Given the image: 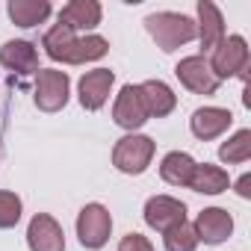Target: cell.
<instances>
[{"mask_svg": "<svg viewBox=\"0 0 251 251\" xmlns=\"http://www.w3.org/2000/svg\"><path fill=\"white\" fill-rule=\"evenodd\" d=\"M145 27H148V33L154 36V42H157L166 53L177 50L180 45H186V42H192V39L198 36L195 21L186 18V15H177V12H157V15H148V18H145Z\"/></svg>", "mask_w": 251, "mask_h": 251, "instance_id": "cell-1", "label": "cell"}, {"mask_svg": "<svg viewBox=\"0 0 251 251\" xmlns=\"http://www.w3.org/2000/svg\"><path fill=\"white\" fill-rule=\"evenodd\" d=\"M245 68H248V45L242 36H225L216 48H213V59H210V71L225 80V77H242L245 80Z\"/></svg>", "mask_w": 251, "mask_h": 251, "instance_id": "cell-2", "label": "cell"}, {"mask_svg": "<svg viewBox=\"0 0 251 251\" xmlns=\"http://www.w3.org/2000/svg\"><path fill=\"white\" fill-rule=\"evenodd\" d=\"M151 157H154V139L136 136V133L118 139V145L112 151V163L124 175H142L151 166Z\"/></svg>", "mask_w": 251, "mask_h": 251, "instance_id": "cell-3", "label": "cell"}, {"mask_svg": "<svg viewBox=\"0 0 251 251\" xmlns=\"http://www.w3.org/2000/svg\"><path fill=\"white\" fill-rule=\"evenodd\" d=\"M68 103V74L56 68L36 71V106L45 112H56Z\"/></svg>", "mask_w": 251, "mask_h": 251, "instance_id": "cell-4", "label": "cell"}, {"mask_svg": "<svg viewBox=\"0 0 251 251\" xmlns=\"http://www.w3.org/2000/svg\"><path fill=\"white\" fill-rule=\"evenodd\" d=\"M109 230H112V216L103 204H86L77 216V236H80V245L86 248H100L106 239H109Z\"/></svg>", "mask_w": 251, "mask_h": 251, "instance_id": "cell-5", "label": "cell"}, {"mask_svg": "<svg viewBox=\"0 0 251 251\" xmlns=\"http://www.w3.org/2000/svg\"><path fill=\"white\" fill-rule=\"evenodd\" d=\"M175 74H177V80L189 89V92H195V95H216V89H219V77L210 71V62L204 59V56H186V59H180L177 62V68H175Z\"/></svg>", "mask_w": 251, "mask_h": 251, "instance_id": "cell-6", "label": "cell"}, {"mask_svg": "<svg viewBox=\"0 0 251 251\" xmlns=\"http://www.w3.org/2000/svg\"><path fill=\"white\" fill-rule=\"evenodd\" d=\"M112 118H115L118 127H124V130H139L142 124L151 118L139 86H124L121 89V95L115 100V109H112Z\"/></svg>", "mask_w": 251, "mask_h": 251, "instance_id": "cell-7", "label": "cell"}, {"mask_svg": "<svg viewBox=\"0 0 251 251\" xmlns=\"http://www.w3.org/2000/svg\"><path fill=\"white\" fill-rule=\"evenodd\" d=\"M145 222L154 230L166 233V230H172V227H177V225L186 222V204L177 201V198H172V195H154L145 204Z\"/></svg>", "mask_w": 251, "mask_h": 251, "instance_id": "cell-8", "label": "cell"}, {"mask_svg": "<svg viewBox=\"0 0 251 251\" xmlns=\"http://www.w3.org/2000/svg\"><path fill=\"white\" fill-rule=\"evenodd\" d=\"M27 242H30V251H65V233L56 225V219L48 213L33 216L27 227Z\"/></svg>", "mask_w": 251, "mask_h": 251, "instance_id": "cell-9", "label": "cell"}, {"mask_svg": "<svg viewBox=\"0 0 251 251\" xmlns=\"http://www.w3.org/2000/svg\"><path fill=\"white\" fill-rule=\"evenodd\" d=\"M230 124H233V115H230V109H222V106H201V109H195L192 118H189L192 133H195L198 139H204V142L219 139V136L230 127Z\"/></svg>", "mask_w": 251, "mask_h": 251, "instance_id": "cell-10", "label": "cell"}, {"mask_svg": "<svg viewBox=\"0 0 251 251\" xmlns=\"http://www.w3.org/2000/svg\"><path fill=\"white\" fill-rule=\"evenodd\" d=\"M195 236H198V242H207V245H216V242H222V239H227L230 236V230H233V219H230V213L227 210H222V207H210V210H204V213H198V219H195Z\"/></svg>", "mask_w": 251, "mask_h": 251, "instance_id": "cell-11", "label": "cell"}, {"mask_svg": "<svg viewBox=\"0 0 251 251\" xmlns=\"http://www.w3.org/2000/svg\"><path fill=\"white\" fill-rule=\"evenodd\" d=\"M115 83V74L109 68H95V71H86L83 80H80V103L86 109H100L109 98V89Z\"/></svg>", "mask_w": 251, "mask_h": 251, "instance_id": "cell-12", "label": "cell"}, {"mask_svg": "<svg viewBox=\"0 0 251 251\" xmlns=\"http://www.w3.org/2000/svg\"><path fill=\"white\" fill-rule=\"evenodd\" d=\"M0 65L18 71V74H36L39 71V53L30 42H6L0 48Z\"/></svg>", "mask_w": 251, "mask_h": 251, "instance_id": "cell-13", "label": "cell"}, {"mask_svg": "<svg viewBox=\"0 0 251 251\" xmlns=\"http://www.w3.org/2000/svg\"><path fill=\"white\" fill-rule=\"evenodd\" d=\"M59 24H65L68 30H92L100 24V3L95 0H71V3L59 12Z\"/></svg>", "mask_w": 251, "mask_h": 251, "instance_id": "cell-14", "label": "cell"}, {"mask_svg": "<svg viewBox=\"0 0 251 251\" xmlns=\"http://www.w3.org/2000/svg\"><path fill=\"white\" fill-rule=\"evenodd\" d=\"M198 18H201L198 39H201V50L207 53L225 39V24H222V12L216 9V3H210V0H201L198 3Z\"/></svg>", "mask_w": 251, "mask_h": 251, "instance_id": "cell-15", "label": "cell"}, {"mask_svg": "<svg viewBox=\"0 0 251 251\" xmlns=\"http://www.w3.org/2000/svg\"><path fill=\"white\" fill-rule=\"evenodd\" d=\"M195 166H198V163H195L189 154H183V151H172V154L163 157V163H160V175H163V180L172 183V186H189Z\"/></svg>", "mask_w": 251, "mask_h": 251, "instance_id": "cell-16", "label": "cell"}, {"mask_svg": "<svg viewBox=\"0 0 251 251\" xmlns=\"http://www.w3.org/2000/svg\"><path fill=\"white\" fill-rule=\"evenodd\" d=\"M139 89H142V98H145L148 115H157V118H163V115H169V112L175 109V103H177L175 92H172V89H169L163 80H148V83H142Z\"/></svg>", "mask_w": 251, "mask_h": 251, "instance_id": "cell-17", "label": "cell"}, {"mask_svg": "<svg viewBox=\"0 0 251 251\" xmlns=\"http://www.w3.org/2000/svg\"><path fill=\"white\" fill-rule=\"evenodd\" d=\"M9 18L18 27H36L50 15V3L48 0H9Z\"/></svg>", "mask_w": 251, "mask_h": 251, "instance_id": "cell-18", "label": "cell"}, {"mask_svg": "<svg viewBox=\"0 0 251 251\" xmlns=\"http://www.w3.org/2000/svg\"><path fill=\"white\" fill-rule=\"evenodd\" d=\"M227 183H230V180H227V172L219 169V166H210V163L195 166L192 180H189V186H192L195 192H204V195H219V192L227 189Z\"/></svg>", "mask_w": 251, "mask_h": 251, "instance_id": "cell-19", "label": "cell"}, {"mask_svg": "<svg viewBox=\"0 0 251 251\" xmlns=\"http://www.w3.org/2000/svg\"><path fill=\"white\" fill-rule=\"evenodd\" d=\"M74 45H77V36H74V30H68L65 24H53V27L48 30V36H45V50H48V56L56 59V62H71Z\"/></svg>", "mask_w": 251, "mask_h": 251, "instance_id": "cell-20", "label": "cell"}, {"mask_svg": "<svg viewBox=\"0 0 251 251\" xmlns=\"http://www.w3.org/2000/svg\"><path fill=\"white\" fill-rule=\"evenodd\" d=\"M251 157V130H236L222 148H219V160L233 166V163H245Z\"/></svg>", "mask_w": 251, "mask_h": 251, "instance_id": "cell-21", "label": "cell"}, {"mask_svg": "<svg viewBox=\"0 0 251 251\" xmlns=\"http://www.w3.org/2000/svg\"><path fill=\"white\" fill-rule=\"evenodd\" d=\"M109 50V42L100 39V36H86V39H77L74 50H71V62L68 65H83V62H95L100 56H106Z\"/></svg>", "mask_w": 251, "mask_h": 251, "instance_id": "cell-22", "label": "cell"}, {"mask_svg": "<svg viewBox=\"0 0 251 251\" xmlns=\"http://www.w3.org/2000/svg\"><path fill=\"white\" fill-rule=\"evenodd\" d=\"M163 239H166V251H195V245H198V236H195L192 225H186V222L166 230Z\"/></svg>", "mask_w": 251, "mask_h": 251, "instance_id": "cell-23", "label": "cell"}, {"mask_svg": "<svg viewBox=\"0 0 251 251\" xmlns=\"http://www.w3.org/2000/svg\"><path fill=\"white\" fill-rule=\"evenodd\" d=\"M21 219V198L15 192H0V230L15 227Z\"/></svg>", "mask_w": 251, "mask_h": 251, "instance_id": "cell-24", "label": "cell"}, {"mask_svg": "<svg viewBox=\"0 0 251 251\" xmlns=\"http://www.w3.org/2000/svg\"><path fill=\"white\" fill-rule=\"evenodd\" d=\"M118 251H154V245H151L142 233H127V236L121 239Z\"/></svg>", "mask_w": 251, "mask_h": 251, "instance_id": "cell-25", "label": "cell"}, {"mask_svg": "<svg viewBox=\"0 0 251 251\" xmlns=\"http://www.w3.org/2000/svg\"><path fill=\"white\" fill-rule=\"evenodd\" d=\"M236 195L239 198H251V175H242L236 180Z\"/></svg>", "mask_w": 251, "mask_h": 251, "instance_id": "cell-26", "label": "cell"}]
</instances>
